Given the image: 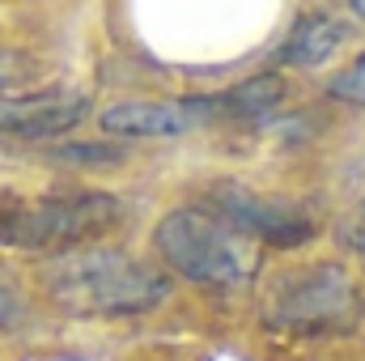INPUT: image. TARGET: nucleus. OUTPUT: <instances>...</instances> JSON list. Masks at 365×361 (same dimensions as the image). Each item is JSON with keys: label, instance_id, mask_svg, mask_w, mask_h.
Returning a JSON list of instances; mask_svg holds the SVG:
<instances>
[{"label": "nucleus", "instance_id": "obj_1", "mask_svg": "<svg viewBox=\"0 0 365 361\" xmlns=\"http://www.w3.org/2000/svg\"><path fill=\"white\" fill-rule=\"evenodd\" d=\"M43 285L56 306L81 319H119V315L153 310L170 289L153 268L110 247L68 251L51 260L43 272Z\"/></svg>", "mask_w": 365, "mask_h": 361}, {"label": "nucleus", "instance_id": "obj_2", "mask_svg": "<svg viewBox=\"0 0 365 361\" xmlns=\"http://www.w3.org/2000/svg\"><path fill=\"white\" fill-rule=\"evenodd\" d=\"M153 243L170 268L195 285H242L255 276V238L234 230L225 217H208L200 208H175L158 221Z\"/></svg>", "mask_w": 365, "mask_h": 361}, {"label": "nucleus", "instance_id": "obj_3", "mask_svg": "<svg viewBox=\"0 0 365 361\" xmlns=\"http://www.w3.org/2000/svg\"><path fill=\"white\" fill-rule=\"evenodd\" d=\"M123 217V204L106 191H81V195H51L26 208H13L0 217V243L21 251H68L102 238Z\"/></svg>", "mask_w": 365, "mask_h": 361}, {"label": "nucleus", "instance_id": "obj_4", "mask_svg": "<svg viewBox=\"0 0 365 361\" xmlns=\"http://www.w3.org/2000/svg\"><path fill=\"white\" fill-rule=\"evenodd\" d=\"M357 319H361V293L340 264H319L284 276L268 302V323L302 336L349 332L357 327Z\"/></svg>", "mask_w": 365, "mask_h": 361}, {"label": "nucleus", "instance_id": "obj_5", "mask_svg": "<svg viewBox=\"0 0 365 361\" xmlns=\"http://www.w3.org/2000/svg\"><path fill=\"white\" fill-rule=\"evenodd\" d=\"M90 115V98L68 90H38L0 98V136L17 141H47L60 132H73Z\"/></svg>", "mask_w": 365, "mask_h": 361}, {"label": "nucleus", "instance_id": "obj_6", "mask_svg": "<svg viewBox=\"0 0 365 361\" xmlns=\"http://www.w3.org/2000/svg\"><path fill=\"white\" fill-rule=\"evenodd\" d=\"M212 200L221 204V217H225L234 230H242L247 238L284 243V247H297V243L310 238V225H306L297 213L280 208L272 200H264L259 191H247V187H238V183H221V187L212 191Z\"/></svg>", "mask_w": 365, "mask_h": 361}, {"label": "nucleus", "instance_id": "obj_7", "mask_svg": "<svg viewBox=\"0 0 365 361\" xmlns=\"http://www.w3.org/2000/svg\"><path fill=\"white\" fill-rule=\"evenodd\" d=\"M200 119H212L208 98L182 102H115L102 111V128L110 136H182Z\"/></svg>", "mask_w": 365, "mask_h": 361}, {"label": "nucleus", "instance_id": "obj_8", "mask_svg": "<svg viewBox=\"0 0 365 361\" xmlns=\"http://www.w3.org/2000/svg\"><path fill=\"white\" fill-rule=\"evenodd\" d=\"M340 43H344V26L323 17V13H314V17H302L293 26L289 43L280 47V60L293 64V68H319V64H327L340 51Z\"/></svg>", "mask_w": 365, "mask_h": 361}, {"label": "nucleus", "instance_id": "obj_9", "mask_svg": "<svg viewBox=\"0 0 365 361\" xmlns=\"http://www.w3.org/2000/svg\"><path fill=\"white\" fill-rule=\"evenodd\" d=\"M280 98H284V81L272 77V73H264V77H251V81H242V86H234V90L208 98V102H212V115L259 119V115H268V111H272Z\"/></svg>", "mask_w": 365, "mask_h": 361}, {"label": "nucleus", "instance_id": "obj_10", "mask_svg": "<svg viewBox=\"0 0 365 361\" xmlns=\"http://www.w3.org/2000/svg\"><path fill=\"white\" fill-rule=\"evenodd\" d=\"M327 93L336 102H349V106H365V56H357L349 68H340L331 81H327Z\"/></svg>", "mask_w": 365, "mask_h": 361}, {"label": "nucleus", "instance_id": "obj_11", "mask_svg": "<svg viewBox=\"0 0 365 361\" xmlns=\"http://www.w3.org/2000/svg\"><path fill=\"white\" fill-rule=\"evenodd\" d=\"M21 289H17V280H13V272L0 264V327H13L17 319H21Z\"/></svg>", "mask_w": 365, "mask_h": 361}, {"label": "nucleus", "instance_id": "obj_12", "mask_svg": "<svg viewBox=\"0 0 365 361\" xmlns=\"http://www.w3.org/2000/svg\"><path fill=\"white\" fill-rule=\"evenodd\" d=\"M56 158H64V162H110V158H119V149H98V145H81V149H60Z\"/></svg>", "mask_w": 365, "mask_h": 361}, {"label": "nucleus", "instance_id": "obj_13", "mask_svg": "<svg viewBox=\"0 0 365 361\" xmlns=\"http://www.w3.org/2000/svg\"><path fill=\"white\" fill-rule=\"evenodd\" d=\"M349 243H353L357 251H365V208H361V225H353V230H349Z\"/></svg>", "mask_w": 365, "mask_h": 361}, {"label": "nucleus", "instance_id": "obj_14", "mask_svg": "<svg viewBox=\"0 0 365 361\" xmlns=\"http://www.w3.org/2000/svg\"><path fill=\"white\" fill-rule=\"evenodd\" d=\"M349 4H353V13H357V17L365 21V0H349Z\"/></svg>", "mask_w": 365, "mask_h": 361}]
</instances>
